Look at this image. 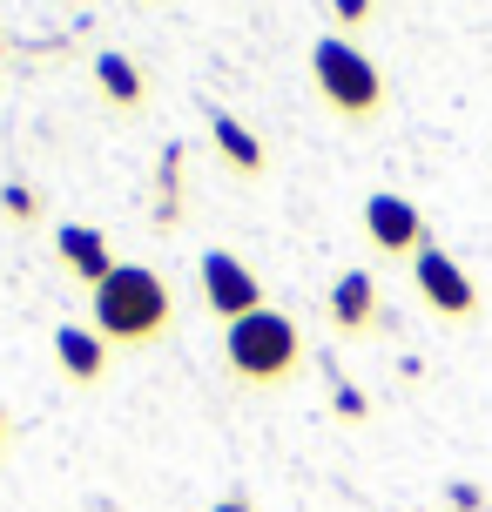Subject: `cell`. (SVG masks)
Masks as SVG:
<instances>
[{
	"label": "cell",
	"mask_w": 492,
	"mask_h": 512,
	"mask_svg": "<svg viewBox=\"0 0 492 512\" xmlns=\"http://www.w3.org/2000/svg\"><path fill=\"white\" fill-rule=\"evenodd\" d=\"M88 324L108 351H142L176 331V290L149 263H115L102 290H88Z\"/></svg>",
	"instance_id": "cell-1"
},
{
	"label": "cell",
	"mask_w": 492,
	"mask_h": 512,
	"mask_svg": "<svg viewBox=\"0 0 492 512\" xmlns=\"http://www.w3.org/2000/svg\"><path fill=\"white\" fill-rule=\"evenodd\" d=\"M311 88L344 128H371L385 115V68L351 41V34H317L311 41Z\"/></svg>",
	"instance_id": "cell-2"
},
{
	"label": "cell",
	"mask_w": 492,
	"mask_h": 512,
	"mask_svg": "<svg viewBox=\"0 0 492 512\" xmlns=\"http://www.w3.org/2000/svg\"><path fill=\"white\" fill-rule=\"evenodd\" d=\"M223 364L236 384L250 391H284L304 371V331L284 310H257V317H236L223 324Z\"/></svg>",
	"instance_id": "cell-3"
},
{
	"label": "cell",
	"mask_w": 492,
	"mask_h": 512,
	"mask_svg": "<svg viewBox=\"0 0 492 512\" xmlns=\"http://www.w3.org/2000/svg\"><path fill=\"white\" fill-rule=\"evenodd\" d=\"M196 290H203L209 317H223V324L270 310V304H263V277L236 250H203V263H196Z\"/></svg>",
	"instance_id": "cell-4"
},
{
	"label": "cell",
	"mask_w": 492,
	"mask_h": 512,
	"mask_svg": "<svg viewBox=\"0 0 492 512\" xmlns=\"http://www.w3.org/2000/svg\"><path fill=\"white\" fill-rule=\"evenodd\" d=\"M412 283H418V297H425V310H439L452 324L479 317V283H472L466 263L452 250H439V243H425V250L412 256Z\"/></svg>",
	"instance_id": "cell-5"
},
{
	"label": "cell",
	"mask_w": 492,
	"mask_h": 512,
	"mask_svg": "<svg viewBox=\"0 0 492 512\" xmlns=\"http://www.w3.org/2000/svg\"><path fill=\"white\" fill-rule=\"evenodd\" d=\"M364 236H371V250L378 256H398V263H412L425 243H432V230H425V209L412 203V196H398V189H378V196H364Z\"/></svg>",
	"instance_id": "cell-6"
},
{
	"label": "cell",
	"mask_w": 492,
	"mask_h": 512,
	"mask_svg": "<svg viewBox=\"0 0 492 512\" xmlns=\"http://www.w3.org/2000/svg\"><path fill=\"white\" fill-rule=\"evenodd\" d=\"M54 256H61V270L81 283V290H102L115 277V243H108L95 223H61L54 230Z\"/></svg>",
	"instance_id": "cell-7"
},
{
	"label": "cell",
	"mask_w": 492,
	"mask_h": 512,
	"mask_svg": "<svg viewBox=\"0 0 492 512\" xmlns=\"http://www.w3.org/2000/svg\"><path fill=\"white\" fill-rule=\"evenodd\" d=\"M209 142H216V155H223V169H230L236 182H257L263 169H270L263 135L243 128V115H230V108H209Z\"/></svg>",
	"instance_id": "cell-8"
},
{
	"label": "cell",
	"mask_w": 492,
	"mask_h": 512,
	"mask_svg": "<svg viewBox=\"0 0 492 512\" xmlns=\"http://www.w3.org/2000/svg\"><path fill=\"white\" fill-rule=\"evenodd\" d=\"M54 364H61V378L75 391H95L108 378V344L95 337V324H61L54 331Z\"/></svg>",
	"instance_id": "cell-9"
},
{
	"label": "cell",
	"mask_w": 492,
	"mask_h": 512,
	"mask_svg": "<svg viewBox=\"0 0 492 512\" xmlns=\"http://www.w3.org/2000/svg\"><path fill=\"white\" fill-rule=\"evenodd\" d=\"M331 324L344 337H371V324H378V283H371V270H344L331 283Z\"/></svg>",
	"instance_id": "cell-10"
},
{
	"label": "cell",
	"mask_w": 492,
	"mask_h": 512,
	"mask_svg": "<svg viewBox=\"0 0 492 512\" xmlns=\"http://www.w3.org/2000/svg\"><path fill=\"white\" fill-rule=\"evenodd\" d=\"M95 88H102V102L108 108H122V115H135V108H142V95H149V88H142V68H135L129 54H95Z\"/></svg>",
	"instance_id": "cell-11"
},
{
	"label": "cell",
	"mask_w": 492,
	"mask_h": 512,
	"mask_svg": "<svg viewBox=\"0 0 492 512\" xmlns=\"http://www.w3.org/2000/svg\"><path fill=\"white\" fill-rule=\"evenodd\" d=\"M0 216H7V223H41V196H34L27 182H7V189H0Z\"/></svg>",
	"instance_id": "cell-12"
},
{
	"label": "cell",
	"mask_w": 492,
	"mask_h": 512,
	"mask_svg": "<svg viewBox=\"0 0 492 512\" xmlns=\"http://www.w3.org/2000/svg\"><path fill=\"white\" fill-rule=\"evenodd\" d=\"M445 506H452V512H492V499H486V486L452 479V486H445Z\"/></svg>",
	"instance_id": "cell-13"
},
{
	"label": "cell",
	"mask_w": 492,
	"mask_h": 512,
	"mask_svg": "<svg viewBox=\"0 0 492 512\" xmlns=\"http://www.w3.org/2000/svg\"><path fill=\"white\" fill-rule=\"evenodd\" d=\"M331 14H337V27L351 34V27H364L371 14H378V0H331Z\"/></svg>",
	"instance_id": "cell-14"
},
{
	"label": "cell",
	"mask_w": 492,
	"mask_h": 512,
	"mask_svg": "<svg viewBox=\"0 0 492 512\" xmlns=\"http://www.w3.org/2000/svg\"><path fill=\"white\" fill-rule=\"evenodd\" d=\"M7 438H14V411L0 405V459H7Z\"/></svg>",
	"instance_id": "cell-15"
},
{
	"label": "cell",
	"mask_w": 492,
	"mask_h": 512,
	"mask_svg": "<svg viewBox=\"0 0 492 512\" xmlns=\"http://www.w3.org/2000/svg\"><path fill=\"white\" fill-rule=\"evenodd\" d=\"M209 512H257L250 499H223V506H209Z\"/></svg>",
	"instance_id": "cell-16"
}]
</instances>
